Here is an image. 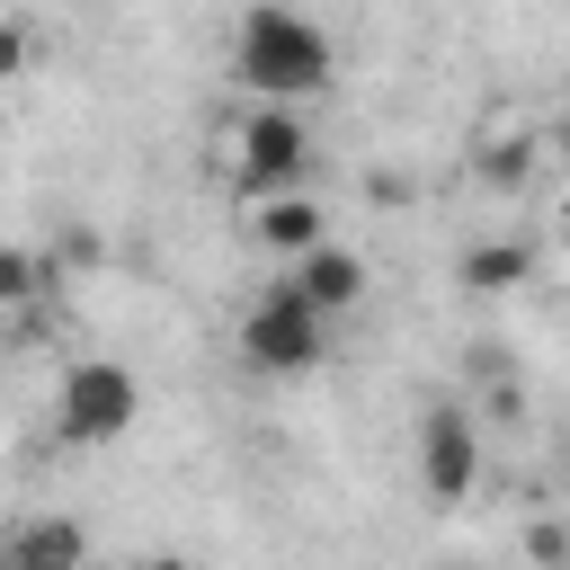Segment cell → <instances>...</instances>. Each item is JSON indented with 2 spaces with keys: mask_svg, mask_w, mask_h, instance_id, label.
Listing matches in <instances>:
<instances>
[{
  "mask_svg": "<svg viewBox=\"0 0 570 570\" xmlns=\"http://www.w3.org/2000/svg\"><path fill=\"white\" fill-rule=\"evenodd\" d=\"M525 276H534V249L525 240H472L463 249V285L472 294H517Z\"/></svg>",
  "mask_w": 570,
  "mask_h": 570,
  "instance_id": "9c48e42d",
  "label": "cell"
},
{
  "mask_svg": "<svg viewBox=\"0 0 570 570\" xmlns=\"http://www.w3.org/2000/svg\"><path fill=\"white\" fill-rule=\"evenodd\" d=\"M45 285H53V258H36V249H0V312H27Z\"/></svg>",
  "mask_w": 570,
  "mask_h": 570,
  "instance_id": "30bf717a",
  "label": "cell"
},
{
  "mask_svg": "<svg viewBox=\"0 0 570 570\" xmlns=\"http://www.w3.org/2000/svg\"><path fill=\"white\" fill-rule=\"evenodd\" d=\"M321 232H330V214H321L303 187H267V196H249V240H258V249H276V258L312 249Z\"/></svg>",
  "mask_w": 570,
  "mask_h": 570,
  "instance_id": "52a82bcc",
  "label": "cell"
},
{
  "mask_svg": "<svg viewBox=\"0 0 570 570\" xmlns=\"http://www.w3.org/2000/svg\"><path fill=\"white\" fill-rule=\"evenodd\" d=\"M285 285H294L312 312H330V321H338V312H356V303H365V258H356V249H338V240L321 232L312 249H294V258H285Z\"/></svg>",
  "mask_w": 570,
  "mask_h": 570,
  "instance_id": "5b68a950",
  "label": "cell"
},
{
  "mask_svg": "<svg viewBox=\"0 0 570 570\" xmlns=\"http://www.w3.org/2000/svg\"><path fill=\"white\" fill-rule=\"evenodd\" d=\"M419 481H428V499H463L481 481V436H472L463 410H428V428H419Z\"/></svg>",
  "mask_w": 570,
  "mask_h": 570,
  "instance_id": "8992f818",
  "label": "cell"
},
{
  "mask_svg": "<svg viewBox=\"0 0 570 570\" xmlns=\"http://www.w3.org/2000/svg\"><path fill=\"white\" fill-rule=\"evenodd\" d=\"M18 71H27V27L0 18V80H18Z\"/></svg>",
  "mask_w": 570,
  "mask_h": 570,
  "instance_id": "7c38bea8",
  "label": "cell"
},
{
  "mask_svg": "<svg viewBox=\"0 0 570 570\" xmlns=\"http://www.w3.org/2000/svg\"><path fill=\"white\" fill-rule=\"evenodd\" d=\"M80 552H89V525H80V517H36V525H9V534H0V561H18V570L80 561Z\"/></svg>",
  "mask_w": 570,
  "mask_h": 570,
  "instance_id": "ba28073f",
  "label": "cell"
},
{
  "mask_svg": "<svg viewBox=\"0 0 570 570\" xmlns=\"http://www.w3.org/2000/svg\"><path fill=\"white\" fill-rule=\"evenodd\" d=\"M525 160H534L525 142H508V151H481V178H499V187H517V178H525Z\"/></svg>",
  "mask_w": 570,
  "mask_h": 570,
  "instance_id": "8fae6325",
  "label": "cell"
},
{
  "mask_svg": "<svg viewBox=\"0 0 570 570\" xmlns=\"http://www.w3.org/2000/svg\"><path fill=\"white\" fill-rule=\"evenodd\" d=\"M134 419H142V383H134L116 356H80V365L62 374V392H53L62 445H116Z\"/></svg>",
  "mask_w": 570,
  "mask_h": 570,
  "instance_id": "3957f363",
  "label": "cell"
},
{
  "mask_svg": "<svg viewBox=\"0 0 570 570\" xmlns=\"http://www.w3.org/2000/svg\"><path fill=\"white\" fill-rule=\"evenodd\" d=\"M232 80H240L249 98H285V107H303V98L330 89V36H321L303 9L258 0V9L240 18V36H232Z\"/></svg>",
  "mask_w": 570,
  "mask_h": 570,
  "instance_id": "6da1fadb",
  "label": "cell"
},
{
  "mask_svg": "<svg viewBox=\"0 0 570 570\" xmlns=\"http://www.w3.org/2000/svg\"><path fill=\"white\" fill-rule=\"evenodd\" d=\"M240 356L258 365V374H312L321 356H330V312H312L285 276L240 312Z\"/></svg>",
  "mask_w": 570,
  "mask_h": 570,
  "instance_id": "7a4b0ae2",
  "label": "cell"
},
{
  "mask_svg": "<svg viewBox=\"0 0 570 570\" xmlns=\"http://www.w3.org/2000/svg\"><path fill=\"white\" fill-rule=\"evenodd\" d=\"M303 160H312V134L285 98H258L240 125H232V187L240 196H267V187H303Z\"/></svg>",
  "mask_w": 570,
  "mask_h": 570,
  "instance_id": "277c9868",
  "label": "cell"
}]
</instances>
